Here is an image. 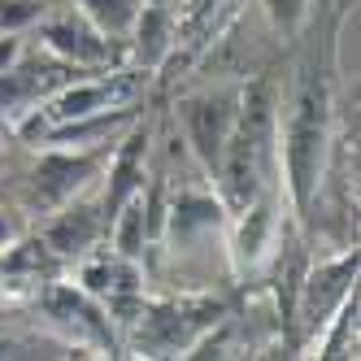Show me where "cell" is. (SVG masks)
<instances>
[{
	"label": "cell",
	"mask_w": 361,
	"mask_h": 361,
	"mask_svg": "<svg viewBox=\"0 0 361 361\" xmlns=\"http://www.w3.org/2000/svg\"><path fill=\"white\" fill-rule=\"evenodd\" d=\"M318 144H322V100L314 92L300 96L296 118H292V178L296 192L309 196V183H314V166H318Z\"/></svg>",
	"instance_id": "cell-1"
},
{
	"label": "cell",
	"mask_w": 361,
	"mask_h": 361,
	"mask_svg": "<svg viewBox=\"0 0 361 361\" xmlns=\"http://www.w3.org/2000/svg\"><path fill=\"white\" fill-rule=\"evenodd\" d=\"M222 118H226V114H222L218 105H196V109H192V131H196V144H200L204 157H214V152H218Z\"/></svg>",
	"instance_id": "cell-3"
},
{
	"label": "cell",
	"mask_w": 361,
	"mask_h": 361,
	"mask_svg": "<svg viewBox=\"0 0 361 361\" xmlns=\"http://www.w3.org/2000/svg\"><path fill=\"white\" fill-rule=\"evenodd\" d=\"M257 122H262V109H252V126L244 122L240 135H235V148H231V196H235L240 204L252 192V157H257V140H262Z\"/></svg>",
	"instance_id": "cell-2"
},
{
	"label": "cell",
	"mask_w": 361,
	"mask_h": 361,
	"mask_svg": "<svg viewBox=\"0 0 361 361\" xmlns=\"http://www.w3.org/2000/svg\"><path fill=\"white\" fill-rule=\"evenodd\" d=\"M270 9H274V18H296V9H300V0H270Z\"/></svg>",
	"instance_id": "cell-4"
}]
</instances>
